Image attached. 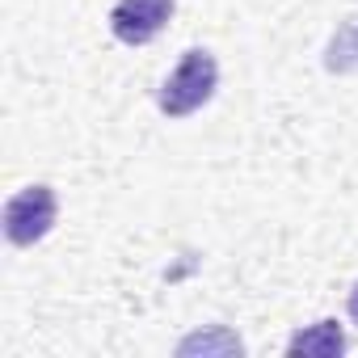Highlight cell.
I'll use <instances>...</instances> for the list:
<instances>
[{
    "mask_svg": "<svg viewBox=\"0 0 358 358\" xmlns=\"http://www.w3.org/2000/svg\"><path fill=\"white\" fill-rule=\"evenodd\" d=\"M215 89H220V64H215V55L203 51V47H190L182 55V64L164 76V85L156 93V106L169 118H190L194 110H203L215 97Z\"/></svg>",
    "mask_w": 358,
    "mask_h": 358,
    "instance_id": "obj_1",
    "label": "cell"
},
{
    "mask_svg": "<svg viewBox=\"0 0 358 358\" xmlns=\"http://www.w3.org/2000/svg\"><path fill=\"white\" fill-rule=\"evenodd\" d=\"M55 215H59V199L51 186H22L9 203H5V236L9 245L17 249H30L38 245L51 228H55Z\"/></svg>",
    "mask_w": 358,
    "mask_h": 358,
    "instance_id": "obj_2",
    "label": "cell"
},
{
    "mask_svg": "<svg viewBox=\"0 0 358 358\" xmlns=\"http://www.w3.org/2000/svg\"><path fill=\"white\" fill-rule=\"evenodd\" d=\"M173 17V0H118L110 9V30L127 47H148Z\"/></svg>",
    "mask_w": 358,
    "mask_h": 358,
    "instance_id": "obj_3",
    "label": "cell"
},
{
    "mask_svg": "<svg viewBox=\"0 0 358 358\" xmlns=\"http://www.w3.org/2000/svg\"><path fill=\"white\" fill-rule=\"evenodd\" d=\"M345 312H350V320L358 324V282L350 287V299H345Z\"/></svg>",
    "mask_w": 358,
    "mask_h": 358,
    "instance_id": "obj_5",
    "label": "cell"
},
{
    "mask_svg": "<svg viewBox=\"0 0 358 358\" xmlns=\"http://www.w3.org/2000/svg\"><path fill=\"white\" fill-rule=\"evenodd\" d=\"M345 345L350 341H345V329L337 320H316L287 341V354L291 358H337V354H345Z\"/></svg>",
    "mask_w": 358,
    "mask_h": 358,
    "instance_id": "obj_4",
    "label": "cell"
}]
</instances>
